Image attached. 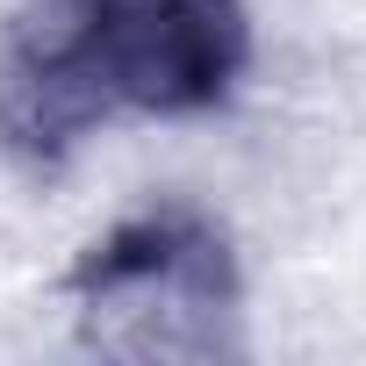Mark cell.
I'll return each mask as SVG.
<instances>
[{"label":"cell","mask_w":366,"mask_h":366,"mask_svg":"<svg viewBox=\"0 0 366 366\" xmlns=\"http://www.w3.org/2000/svg\"><path fill=\"white\" fill-rule=\"evenodd\" d=\"M252 51V0H22L0 22V151L65 165L115 122H202Z\"/></svg>","instance_id":"1"},{"label":"cell","mask_w":366,"mask_h":366,"mask_svg":"<svg viewBox=\"0 0 366 366\" xmlns=\"http://www.w3.org/2000/svg\"><path fill=\"white\" fill-rule=\"evenodd\" d=\"M79 352L129 366H209L244 345V266L230 230L194 202L115 216L65 273Z\"/></svg>","instance_id":"2"}]
</instances>
